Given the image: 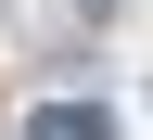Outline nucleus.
<instances>
[{
  "mask_svg": "<svg viewBox=\"0 0 153 140\" xmlns=\"http://www.w3.org/2000/svg\"><path fill=\"white\" fill-rule=\"evenodd\" d=\"M26 140H115V115H102V102H38Z\"/></svg>",
  "mask_w": 153,
  "mask_h": 140,
  "instance_id": "obj_1",
  "label": "nucleus"
}]
</instances>
